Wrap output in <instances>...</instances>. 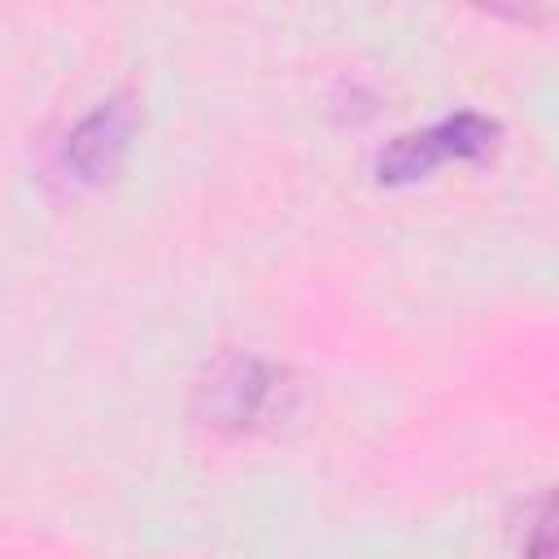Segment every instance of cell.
I'll return each instance as SVG.
<instances>
[{"instance_id": "6da1fadb", "label": "cell", "mask_w": 559, "mask_h": 559, "mask_svg": "<svg viewBox=\"0 0 559 559\" xmlns=\"http://www.w3.org/2000/svg\"><path fill=\"white\" fill-rule=\"evenodd\" d=\"M498 144V127L480 114H454L432 122L428 131L415 135H397L384 153H380V179L402 183V179H419L441 162H463V157H485Z\"/></svg>"}, {"instance_id": "7a4b0ae2", "label": "cell", "mask_w": 559, "mask_h": 559, "mask_svg": "<svg viewBox=\"0 0 559 559\" xmlns=\"http://www.w3.org/2000/svg\"><path fill=\"white\" fill-rule=\"evenodd\" d=\"M127 135H131V105L109 100L92 118H83L79 131L66 140V166L79 179H100L114 166V157L127 148Z\"/></svg>"}, {"instance_id": "3957f363", "label": "cell", "mask_w": 559, "mask_h": 559, "mask_svg": "<svg viewBox=\"0 0 559 559\" xmlns=\"http://www.w3.org/2000/svg\"><path fill=\"white\" fill-rule=\"evenodd\" d=\"M271 389H275V380L266 376V367H258L249 358H236L210 384L214 411H218L223 424H249V419H258L262 415V402L271 397Z\"/></svg>"}]
</instances>
